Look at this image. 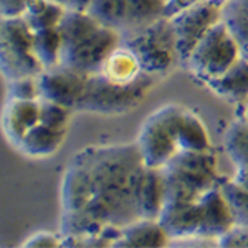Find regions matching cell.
<instances>
[{
    "label": "cell",
    "mask_w": 248,
    "mask_h": 248,
    "mask_svg": "<svg viewBox=\"0 0 248 248\" xmlns=\"http://www.w3.org/2000/svg\"><path fill=\"white\" fill-rule=\"evenodd\" d=\"M142 169L138 144L90 146L78 151L63 175L60 233L121 230L141 218L136 190Z\"/></svg>",
    "instance_id": "6da1fadb"
},
{
    "label": "cell",
    "mask_w": 248,
    "mask_h": 248,
    "mask_svg": "<svg viewBox=\"0 0 248 248\" xmlns=\"http://www.w3.org/2000/svg\"><path fill=\"white\" fill-rule=\"evenodd\" d=\"M58 30L63 40L60 65L85 75L98 73L108 55L123 42L118 30L103 25L88 10L66 9Z\"/></svg>",
    "instance_id": "7a4b0ae2"
},
{
    "label": "cell",
    "mask_w": 248,
    "mask_h": 248,
    "mask_svg": "<svg viewBox=\"0 0 248 248\" xmlns=\"http://www.w3.org/2000/svg\"><path fill=\"white\" fill-rule=\"evenodd\" d=\"M162 169L166 203L197 202L222 177L217 175V155L209 151H179Z\"/></svg>",
    "instance_id": "3957f363"
},
{
    "label": "cell",
    "mask_w": 248,
    "mask_h": 248,
    "mask_svg": "<svg viewBox=\"0 0 248 248\" xmlns=\"http://www.w3.org/2000/svg\"><path fill=\"white\" fill-rule=\"evenodd\" d=\"M154 75L144 73L141 78L129 85H118L108 81L99 73L90 75L81 99L75 109L85 113L121 114L134 109L142 103L155 85Z\"/></svg>",
    "instance_id": "277c9868"
},
{
    "label": "cell",
    "mask_w": 248,
    "mask_h": 248,
    "mask_svg": "<svg viewBox=\"0 0 248 248\" xmlns=\"http://www.w3.org/2000/svg\"><path fill=\"white\" fill-rule=\"evenodd\" d=\"M35 31L23 17L2 18L0 23V70L7 81L38 77L45 71L35 51Z\"/></svg>",
    "instance_id": "5b68a950"
},
{
    "label": "cell",
    "mask_w": 248,
    "mask_h": 248,
    "mask_svg": "<svg viewBox=\"0 0 248 248\" xmlns=\"http://www.w3.org/2000/svg\"><path fill=\"white\" fill-rule=\"evenodd\" d=\"M182 114L184 108L179 105H166L144 121L136 142L144 166L161 169L181 151L179 124Z\"/></svg>",
    "instance_id": "8992f818"
},
{
    "label": "cell",
    "mask_w": 248,
    "mask_h": 248,
    "mask_svg": "<svg viewBox=\"0 0 248 248\" xmlns=\"http://www.w3.org/2000/svg\"><path fill=\"white\" fill-rule=\"evenodd\" d=\"M123 43L133 48L144 71L154 77L169 73L177 63H181L177 40H175L170 18L167 17L155 20L154 23L141 30L124 35Z\"/></svg>",
    "instance_id": "52a82bcc"
},
{
    "label": "cell",
    "mask_w": 248,
    "mask_h": 248,
    "mask_svg": "<svg viewBox=\"0 0 248 248\" xmlns=\"http://www.w3.org/2000/svg\"><path fill=\"white\" fill-rule=\"evenodd\" d=\"M240 57L242 55L237 40L222 18L197 43L184 65L194 75V78H197L199 83L203 85L205 81L225 73Z\"/></svg>",
    "instance_id": "ba28073f"
},
{
    "label": "cell",
    "mask_w": 248,
    "mask_h": 248,
    "mask_svg": "<svg viewBox=\"0 0 248 248\" xmlns=\"http://www.w3.org/2000/svg\"><path fill=\"white\" fill-rule=\"evenodd\" d=\"M166 0H91L88 12L121 37L164 17Z\"/></svg>",
    "instance_id": "9c48e42d"
},
{
    "label": "cell",
    "mask_w": 248,
    "mask_h": 248,
    "mask_svg": "<svg viewBox=\"0 0 248 248\" xmlns=\"http://www.w3.org/2000/svg\"><path fill=\"white\" fill-rule=\"evenodd\" d=\"M227 3L229 0H201L170 18L182 65L197 43L223 18Z\"/></svg>",
    "instance_id": "30bf717a"
},
{
    "label": "cell",
    "mask_w": 248,
    "mask_h": 248,
    "mask_svg": "<svg viewBox=\"0 0 248 248\" xmlns=\"http://www.w3.org/2000/svg\"><path fill=\"white\" fill-rule=\"evenodd\" d=\"M88 77L90 75L62 65L48 68L38 75L40 96L73 109L85 93Z\"/></svg>",
    "instance_id": "8fae6325"
},
{
    "label": "cell",
    "mask_w": 248,
    "mask_h": 248,
    "mask_svg": "<svg viewBox=\"0 0 248 248\" xmlns=\"http://www.w3.org/2000/svg\"><path fill=\"white\" fill-rule=\"evenodd\" d=\"M199 203L202 209V227L199 232V237L215 240V243H217V238L222 237L227 230H230L235 225L233 214H232L225 195L222 194L220 184L210 187L199 199Z\"/></svg>",
    "instance_id": "7c38bea8"
},
{
    "label": "cell",
    "mask_w": 248,
    "mask_h": 248,
    "mask_svg": "<svg viewBox=\"0 0 248 248\" xmlns=\"http://www.w3.org/2000/svg\"><path fill=\"white\" fill-rule=\"evenodd\" d=\"M157 220L170 240L199 237L202 227L201 203L199 201L187 203H166Z\"/></svg>",
    "instance_id": "4fadbf2b"
},
{
    "label": "cell",
    "mask_w": 248,
    "mask_h": 248,
    "mask_svg": "<svg viewBox=\"0 0 248 248\" xmlns=\"http://www.w3.org/2000/svg\"><path fill=\"white\" fill-rule=\"evenodd\" d=\"M40 123V99L33 101H20V99H9L2 114V127L7 139L20 146L30 129Z\"/></svg>",
    "instance_id": "5bb4252c"
},
{
    "label": "cell",
    "mask_w": 248,
    "mask_h": 248,
    "mask_svg": "<svg viewBox=\"0 0 248 248\" xmlns=\"http://www.w3.org/2000/svg\"><path fill=\"white\" fill-rule=\"evenodd\" d=\"M136 201L141 218L157 220L166 202L162 169L144 166L136 190Z\"/></svg>",
    "instance_id": "9a60e30c"
},
{
    "label": "cell",
    "mask_w": 248,
    "mask_h": 248,
    "mask_svg": "<svg viewBox=\"0 0 248 248\" xmlns=\"http://www.w3.org/2000/svg\"><path fill=\"white\" fill-rule=\"evenodd\" d=\"M98 73L108 81L118 83V85H129L141 78L146 71L133 48L121 42V45L116 46L106 57Z\"/></svg>",
    "instance_id": "2e32d148"
},
{
    "label": "cell",
    "mask_w": 248,
    "mask_h": 248,
    "mask_svg": "<svg viewBox=\"0 0 248 248\" xmlns=\"http://www.w3.org/2000/svg\"><path fill=\"white\" fill-rule=\"evenodd\" d=\"M210 91L230 103H243L248 98V60L240 57L229 70L218 78L205 81Z\"/></svg>",
    "instance_id": "e0dca14e"
},
{
    "label": "cell",
    "mask_w": 248,
    "mask_h": 248,
    "mask_svg": "<svg viewBox=\"0 0 248 248\" xmlns=\"http://www.w3.org/2000/svg\"><path fill=\"white\" fill-rule=\"evenodd\" d=\"M169 235L162 229L159 220L139 218L121 229L118 238L113 242V247H166L169 245Z\"/></svg>",
    "instance_id": "ac0fdd59"
},
{
    "label": "cell",
    "mask_w": 248,
    "mask_h": 248,
    "mask_svg": "<svg viewBox=\"0 0 248 248\" xmlns=\"http://www.w3.org/2000/svg\"><path fill=\"white\" fill-rule=\"evenodd\" d=\"M65 136L66 131L53 129L46 124L38 123L22 139L18 149L30 157H50L60 149L62 142L65 141Z\"/></svg>",
    "instance_id": "d6986e66"
},
{
    "label": "cell",
    "mask_w": 248,
    "mask_h": 248,
    "mask_svg": "<svg viewBox=\"0 0 248 248\" xmlns=\"http://www.w3.org/2000/svg\"><path fill=\"white\" fill-rule=\"evenodd\" d=\"M65 12L66 7L60 5L53 0H30L29 7L23 14V18L27 20V23L33 31L57 29Z\"/></svg>",
    "instance_id": "ffe728a7"
},
{
    "label": "cell",
    "mask_w": 248,
    "mask_h": 248,
    "mask_svg": "<svg viewBox=\"0 0 248 248\" xmlns=\"http://www.w3.org/2000/svg\"><path fill=\"white\" fill-rule=\"evenodd\" d=\"M179 147L181 151H209L210 138L205 126L195 113L184 109L179 124Z\"/></svg>",
    "instance_id": "44dd1931"
},
{
    "label": "cell",
    "mask_w": 248,
    "mask_h": 248,
    "mask_svg": "<svg viewBox=\"0 0 248 248\" xmlns=\"http://www.w3.org/2000/svg\"><path fill=\"white\" fill-rule=\"evenodd\" d=\"M225 153L235 167L248 164V126L242 119H235L223 136Z\"/></svg>",
    "instance_id": "7402d4cb"
},
{
    "label": "cell",
    "mask_w": 248,
    "mask_h": 248,
    "mask_svg": "<svg viewBox=\"0 0 248 248\" xmlns=\"http://www.w3.org/2000/svg\"><path fill=\"white\" fill-rule=\"evenodd\" d=\"M33 43H35V51H37L40 62L43 63L45 70L60 65L63 40H62V35H60L58 27L57 29H46V30L35 31Z\"/></svg>",
    "instance_id": "603a6c76"
},
{
    "label": "cell",
    "mask_w": 248,
    "mask_h": 248,
    "mask_svg": "<svg viewBox=\"0 0 248 248\" xmlns=\"http://www.w3.org/2000/svg\"><path fill=\"white\" fill-rule=\"evenodd\" d=\"M218 184L232 209L235 223L248 227V190L233 179H220Z\"/></svg>",
    "instance_id": "cb8c5ba5"
},
{
    "label": "cell",
    "mask_w": 248,
    "mask_h": 248,
    "mask_svg": "<svg viewBox=\"0 0 248 248\" xmlns=\"http://www.w3.org/2000/svg\"><path fill=\"white\" fill-rule=\"evenodd\" d=\"M223 22L229 25L230 31L237 40L240 55L248 60V14L229 0L225 10H223Z\"/></svg>",
    "instance_id": "d4e9b609"
},
{
    "label": "cell",
    "mask_w": 248,
    "mask_h": 248,
    "mask_svg": "<svg viewBox=\"0 0 248 248\" xmlns=\"http://www.w3.org/2000/svg\"><path fill=\"white\" fill-rule=\"evenodd\" d=\"M70 109L60 103L50 101V99L40 98V123L53 127V129H68L70 123Z\"/></svg>",
    "instance_id": "484cf974"
},
{
    "label": "cell",
    "mask_w": 248,
    "mask_h": 248,
    "mask_svg": "<svg viewBox=\"0 0 248 248\" xmlns=\"http://www.w3.org/2000/svg\"><path fill=\"white\" fill-rule=\"evenodd\" d=\"M7 88V96L9 99H20V101H33L40 99V86H38V77H25L12 79Z\"/></svg>",
    "instance_id": "4316f807"
},
{
    "label": "cell",
    "mask_w": 248,
    "mask_h": 248,
    "mask_svg": "<svg viewBox=\"0 0 248 248\" xmlns=\"http://www.w3.org/2000/svg\"><path fill=\"white\" fill-rule=\"evenodd\" d=\"M217 247L223 248H248V227L235 223L222 237L217 238Z\"/></svg>",
    "instance_id": "83f0119b"
},
{
    "label": "cell",
    "mask_w": 248,
    "mask_h": 248,
    "mask_svg": "<svg viewBox=\"0 0 248 248\" xmlns=\"http://www.w3.org/2000/svg\"><path fill=\"white\" fill-rule=\"evenodd\" d=\"M62 243V233L55 235L51 232H38V233L31 235V237L23 242V247H29V248H51V247H60Z\"/></svg>",
    "instance_id": "f1b7e54d"
},
{
    "label": "cell",
    "mask_w": 248,
    "mask_h": 248,
    "mask_svg": "<svg viewBox=\"0 0 248 248\" xmlns=\"http://www.w3.org/2000/svg\"><path fill=\"white\" fill-rule=\"evenodd\" d=\"M30 0H0V15L2 18L23 17Z\"/></svg>",
    "instance_id": "f546056e"
},
{
    "label": "cell",
    "mask_w": 248,
    "mask_h": 248,
    "mask_svg": "<svg viewBox=\"0 0 248 248\" xmlns=\"http://www.w3.org/2000/svg\"><path fill=\"white\" fill-rule=\"evenodd\" d=\"M232 179L248 190V164L247 166H242V167H235V175Z\"/></svg>",
    "instance_id": "4dcf8cb0"
},
{
    "label": "cell",
    "mask_w": 248,
    "mask_h": 248,
    "mask_svg": "<svg viewBox=\"0 0 248 248\" xmlns=\"http://www.w3.org/2000/svg\"><path fill=\"white\" fill-rule=\"evenodd\" d=\"M91 0H70V9L73 10H88Z\"/></svg>",
    "instance_id": "1f68e13d"
},
{
    "label": "cell",
    "mask_w": 248,
    "mask_h": 248,
    "mask_svg": "<svg viewBox=\"0 0 248 248\" xmlns=\"http://www.w3.org/2000/svg\"><path fill=\"white\" fill-rule=\"evenodd\" d=\"M235 116H237L238 119H242V121L248 126V105H240L238 111L235 113Z\"/></svg>",
    "instance_id": "d6a6232c"
},
{
    "label": "cell",
    "mask_w": 248,
    "mask_h": 248,
    "mask_svg": "<svg viewBox=\"0 0 248 248\" xmlns=\"http://www.w3.org/2000/svg\"><path fill=\"white\" fill-rule=\"evenodd\" d=\"M232 2H233L238 9H242L243 12H247L248 14V0H232Z\"/></svg>",
    "instance_id": "836d02e7"
},
{
    "label": "cell",
    "mask_w": 248,
    "mask_h": 248,
    "mask_svg": "<svg viewBox=\"0 0 248 248\" xmlns=\"http://www.w3.org/2000/svg\"><path fill=\"white\" fill-rule=\"evenodd\" d=\"M53 2H57V3H60V5H63V7H66V9H70V0H53Z\"/></svg>",
    "instance_id": "e575fe53"
}]
</instances>
